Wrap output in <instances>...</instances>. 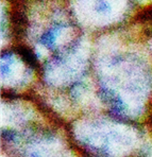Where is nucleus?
<instances>
[{
    "instance_id": "obj_2",
    "label": "nucleus",
    "mask_w": 152,
    "mask_h": 157,
    "mask_svg": "<svg viewBox=\"0 0 152 157\" xmlns=\"http://www.w3.org/2000/svg\"><path fill=\"white\" fill-rule=\"evenodd\" d=\"M59 30L57 29H52V30H49L46 34H44L41 36V43L46 46H51L52 44L54 43L55 40V36H57V33Z\"/></svg>"
},
{
    "instance_id": "obj_3",
    "label": "nucleus",
    "mask_w": 152,
    "mask_h": 157,
    "mask_svg": "<svg viewBox=\"0 0 152 157\" xmlns=\"http://www.w3.org/2000/svg\"><path fill=\"white\" fill-rule=\"evenodd\" d=\"M96 10L99 13H105L107 11H110V4L104 0H99L96 3Z\"/></svg>"
},
{
    "instance_id": "obj_4",
    "label": "nucleus",
    "mask_w": 152,
    "mask_h": 157,
    "mask_svg": "<svg viewBox=\"0 0 152 157\" xmlns=\"http://www.w3.org/2000/svg\"><path fill=\"white\" fill-rule=\"evenodd\" d=\"M150 123L152 124V113H151V116H150Z\"/></svg>"
},
{
    "instance_id": "obj_1",
    "label": "nucleus",
    "mask_w": 152,
    "mask_h": 157,
    "mask_svg": "<svg viewBox=\"0 0 152 157\" xmlns=\"http://www.w3.org/2000/svg\"><path fill=\"white\" fill-rule=\"evenodd\" d=\"M16 51H17V53L22 59V61H24L28 66L32 67V68H37V66H38L37 59H36L35 54H34L29 48L21 45V46H18Z\"/></svg>"
}]
</instances>
